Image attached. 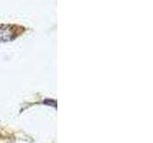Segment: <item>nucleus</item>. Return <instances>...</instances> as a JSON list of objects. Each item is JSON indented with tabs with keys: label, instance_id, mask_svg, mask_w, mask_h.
<instances>
[{
	"label": "nucleus",
	"instance_id": "obj_1",
	"mask_svg": "<svg viewBox=\"0 0 153 143\" xmlns=\"http://www.w3.org/2000/svg\"><path fill=\"white\" fill-rule=\"evenodd\" d=\"M11 26H2L0 27V42H6L13 39L14 33Z\"/></svg>",
	"mask_w": 153,
	"mask_h": 143
}]
</instances>
